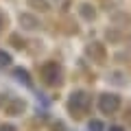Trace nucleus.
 Returning <instances> with one entry per match:
<instances>
[{"label": "nucleus", "mask_w": 131, "mask_h": 131, "mask_svg": "<svg viewBox=\"0 0 131 131\" xmlns=\"http://www.w3.org/2000/svg\"><path fill=\"white\" fill-rule=\"evenodd\" d=\"M103 98H105V101H114V98H116V96H103ZM103 107H105V109H107V112H109V109H114V107H116V105H112V103H105Z\"/></svg>", "instance_id": "obj_1"}, {"label": "nucleus", "mask_w": 131, "mask_h": 131, "mask_svg": "<svg viewBox=\"0 0 131 131\" xmlns=\"http://www.w3.org/2000/svg\"><path fill=\"white\" fill-rule=\"evenodd\" d=\"M7 63H9V55L0 52V66H7Z\"/></svg>", "instance_id": "obj_2"}]
</instances>
